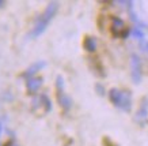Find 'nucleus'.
<instances>
[{
  "instance_id": "1",
  "label": "nucleus",
  "mask_w": 148,
  "mask_h": 146,
  "mask_svg": "<svg viewBox=\"0 0 148 146\" xmlns=\"http://www.w3.org/2000/svg\"><path fill=\"white\" fill-rule=\"evenodd\" d=\"M57 10H58L57 1H50L49 4L46 6L45 11L38 17V19L36 21V25H34V28H33L32 33H30V36H32L33 38L41 36L42 33L45 32L46 28L49 26L50 21L53 19V17L56 15V12H57Z\"/></svg>"
},
{
  "instance_id": "2",
  "label": "nucleus",
  "mask_w": 148,
  "mask_h": 146,
  "mask_svg": "<svg viewBox=\"0 0 148 146\" xmlns=\"http://www.w3.org/2000/svg\"><path fill=\"white\" fill-rule=\"evenodd\" d=\"M109 98L117 108L129 112L132 108V96L129 91L120 90V89H112L109 91Z\"/></svg>"
},
{
  "instance_id": "3",
  "label": "nucleus",
  "mask_w": 148,
  "mask_h": 146,
  "mask_svg": "<svg viewBox=\"0 0 148 146\" xmlns=\"http://www.w3.org/2000/svg\"><path fill=\"white\" fill-rule=\"evenodd\" d=\"M130 69H132V79L136 85L141 82V60L137 55H132L130 57Z\"/></svg>"
},
{
  "instance_id": "4",
  "label": "nucleus",
  "mask_w": 148,
  "mask_h": 146,
  "mask_svg": "<svg viewBox=\"0 0 148 146\" xmlns=\"http://www.w3.org/2000/svg\"><path fill=\"white\" fill-rule=\"evenodd\" d=\"M112 33L116 37L126 36V34H128V30H126L125 23H124V21H122V19H120V18H113V22H112Z\"/></svg>"
},
{
  "instance_id": "5",
  "label": "nucleus",
  "mask_w": 148,
  "mask_h": 146,
  "mask_svg": "<svg viewBox=\"0 0 148 146\" xmlns=\"http://www.w3.org/2000/svg\"><path fill=\"white\" fill-rule=\"evenodd\" d=\"M57 89H58L57 98H58L60 105H61V107H64V108H69V107H71V98H69V97H67V96H65V93H64L63 79H61V77H58V79H57Z\"/></svg>"
},
{
  "instance_id": "6",
  "label": "nucleus",
  "mask_w": 148,
  "mask_h": 146,
  "mask_svg": "<svg viewBox=\"0 0 148 146\" xmlns=\"http://www.w3.org/2000/svg\"><path fill=\"white\" fill-rule=\"evenodd\" d=\"M42 85V79L41 78H29L26 82V87H27V91L29 93H36L38 89L41 87Z\"/></svg>"
},
{
  "instance_id": "7",
  "label": "nucleus",
  "mask_w": 148,
  "mask_h": 146,
  "mask_svg": "<svg viewBox=\"0 0 148 146\" xmlns=\"http://www.w3.org/2000/svg\"><path fill=\"white\" fill-rule=\"evenodd\" d=\"M45 66V63L44 62H37V63H34L33 66H30L29 69L23 73V77H29V78H33V75L36 73H38L40 70H42V67Z\"/></svg>"
},
{
  "instance_id": "8",
  "label": "nucleus",
  "mask_w": 148,
  "mask_h": 146,
  "mask_svg": "<svg viewBox=\"0 0 148 146\" xmlns=\"http://www.w3.org/2000/svg\"><path fill=\"white\" fill-rule=\"evenodd\" d=\"M83 45H84L86 51H88V52H94V51L97 49V40H95L94 37H91V36L86 37Z\"/></svg>"
},
{
  "instance_id": "9",
  "label": "nucleus",
  "mask_w": 148,
  "mask_h": 146,
  "mask_svg": "<svg viewBox=\"0 0 148 146\" xmlns=\"http://www.w3.org/2000/svg\"><path fill=\"white\" fill-rule=\"evenodd\" d=\"M147 112H148V102L147 100H144L143 101V104H141V107H140V109L139 112H137V115H136V119L137 120H143V119L147 118Z\"/></svg>"
},
{
  "instance_id": "10",
  "label": "nucleus",
  "mask_w": 148,
  "mask_h": 146,
  "mask_svg": "<svg viewBox=\"0 0 148 146\" xmlns=\"http://www.w3.org/2000/svg\"><path fill=\"white\" fill-rule=\"evenodd\" d=\"M133 36H135L136 38H141V37H143V33L140 32L139 29H133Z\"/></svg>"
},
{
  "instance_id": "11",
  "label": "nucleus",
  "mask_w": 148,
  "mask_h": 146,
  "mask_svg": "<svg viewBox=\"0 0 148 146\" xmlns=\"http://www.w3.org/2000/svg\"><path fill=\"white\" fill-rule=\"evenodd\" d=\"M4 146H18V145H15V143H12V142H7Z\"/></svg>"
},
{
  "instance_id": "12",
  "label": "nucleus",
  "mask_w": 148,
  "mask_h": 146,
  "mask_svg": "<svg viewBox=\"0 0 148 146\" xmlns=\"http://www.w3.org/2000/svg\"><path fill=\"white\" fill-rule=\"evenodd\" d=\"M4 4H5V1H4V0H0V7H3Z\"/></svg>"
},
{
  "instance_id": "13",
  "label": "nucleus",
  "mask_w": 148,
  "mask_h": 146,
  "mask_svg": "<svg viewBox=\"0 0 148 146\" xmlns=\"http://www.w3.org/2000/svg\"><path fill=\"white\" fill-rule=\"evenodd\" d=\"M0 134H1V123H0Z\"/></svg>"
}]
</instances>
